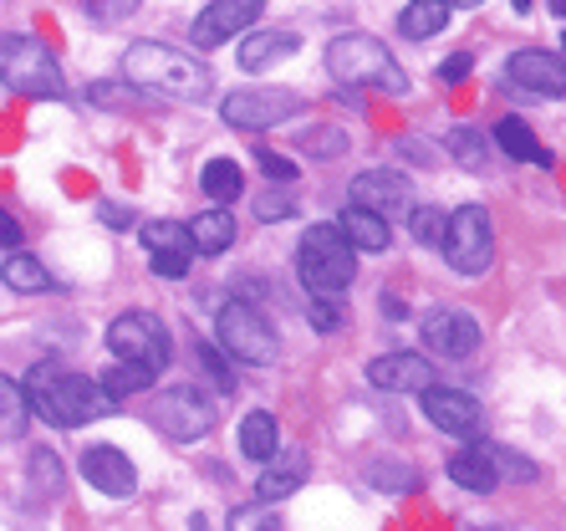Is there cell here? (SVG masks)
Returning <instances> with one entry per match:
<instances>
[{
  "label": "cell",
  "instance_id": "43",
  "mask_svg": "<svg viewBox=\"0 0 566 531\" xmlns=\"http://www.w3.org/2000/svg\"><path fill=\"white\" fill-rule=\"evenodd\" d=\"M470 66H474V52H470V46H464V52H454L444 66H439V77H444V82H460L464 72H470Z\"/></svg>",
  "mask_w": 566,
  "mask_h": 531
},
{
  "label": "cell",
  "instance_id": "14",
  "mask_svg": "<svg viewBox=\"0 0 566 531\" xmlns=\"http://www.w3.org/2000/svg\"><path fill=\"white\" fill-rule=\"evenodd\" d=\"M423 343H429V353H439V358L464 363L474 347H480V322H474L470 312H460V306H439V312L423 317Z\"/></svg>",
  "mask_w": 566,
  "mask_h": 531
},
{
  "label": "cell",
  "instance_id": "2",
  "mask_svg": "<svg viewBox=\"0 0 566 531\" xmlns=\"http://www.w3.org/2000/svg\"><path fill=\"white\" fill-rule=\"evenodd\" d=\"M27 388H31L36 414L46 419V425H56V429L93 425V419L113 414V404H118V398L103 388V378L93 384V378H82V373L62 368V363H36V368L27 373Z\"/></svg>",
  "mask_w": 566,
  "mask_h": 531
},
{
  "label": "cell",
  "instance_id": "32",
  "mask_svg": "<svg viewBox=\"0 0 566 531\" xmlns=\"http://www.w3.org/2000/svg\"><path fill=\"white\" fill-rule=\"evenodd\" d=\"M199 189H205L214 205H230V199L245 189V179H240L235 159H210L205 164V174H199Z\"/></svg>",
  "mask_w": 566,
  "mask_h": 531
},
{
  "label": "cell",
  "instance_id": "28",
  "mask_svg": "<svg viewBox=\"0 0 566 531\" xmlns=\"http://www.w3.org/2000/svg\"><path fill=\"white\" fill-rule=\"evenodd\" d=\"M189 230H195L199 256H224L235 246V220H230V210H199L195 220H189Z\"/></svg>",
  "mask_w": 566,
  "mask_h": 531
},
{
  "label": "cell",
  "instance_id": "25",
  "mask_svg": "<svg viewBox=\"0 0 566 531\" xmlns=\"http://www.w3.org/2000/svg\"><path fill=\"white\" fill-rule=\"evenodd\" d=\"M276 450H281L276 419H271L265 409H251L245 419H240V455H245V460H255V465H265Z\"/></svg>",
  "mask_w": 566,
  "mask_h": 531
},
{
  "label": "cell",
  "instance_id": "36",
  "mask_svg": "<svg viewBox=\"0 0 566 531\" xmlns=\"http://www.w3.org/2000/svg\"><path fill=\"white\" fill-rule=\"evenodd\" d=\"M296 144H302V154H312V159H337V154L347 148V133H343V128H332V123H322V128L302 133Z\"/></svg>",
  "mask_w": 566,
  "mask_h": 531
},
{
  "label": "cell",
  "instance_id": "1",
  "mask_svg": "<svg viewBox=\"0 0 566 531\" xmlns=\"http://www.w3.org/2000/svg\"><path fill=\"white\" fill-rule=\"evenodd\" d=\"M123 77L138 93H158V97H174V103H205L214 93L210 66L199 56L179 52V46H164V41H133L123 52Z\"/></svg>",
  "mask_w": 566,
  "mask_h": 531
},
{
  "label": "cell",
  "instance_id": "34",
  "mask_svg": "<svg viewBox=\"0 0 566 531\" xmlns=\"http://www.w3.org/2000/svg\"><path fill=\"white\" fill-rule=\"evenodd\" d=\"M444 148L454 154V164H460V169H485V164H490V144H485V133H480V128H449Z\"/></svg>",
  "mask_w": 566,
  "mask_h": 531
},
{
  "label": "cell",
  "instance_id": "4",
  "mask_svg": "<svg viewBox=\"0 0 566 531\" xmlns=\"http://www.w3.org/2000/svg\"><path fill=\"white\" fill-rule=\"evenodd\" d=\"M296 277H302L306 296H337L353 287L357 277V246L347 240L343 226H312L296 251Z\"/></svg>",
  "mask_w": 566,
  "mask_h": 531
},
{
  "label": "cell",
  "instance_id": "13",
  "mask_svg": "<svg viewBox=\"0 0 566 531\" xmlns=\"http://www.w3.org/2000/svg\"><path fill=\"white\" fill-rule=\"evenodd\" d=\"M505 82L531 97H562L566 93V56L526 46V52H515L511 62H505Z\"/></svg>",
  "mask_w": 566,
  "mask_h": 531
},
{
  "label": "cell",
  "instance_id": "49",
  "mask_svg": "<svg viewBox=\"0 0 566 531\" xmlns=\"http://www.w3.org/2000/svg\"><path fill=\"white\" fill-rule=\"evenodd\" d=\"M552 11H556V15H562V21H566V0H552Z\"/></svg>",
  "mask_w": 566,
  "mask_h": 531
},
{
  "label": "cell",
  "instance_id": "35",
  "mask_svg": "<svg viewBox=\"0 0 566 531\" xmlns=\"http://www.w3.org/2000/svg\"><path fill=\"white\" fill-rule=\"evenodd\" d=\"M409 226H413V240H419V246H444V236H449V210H439V205H413Z\"/></svg>",
  "mask_w": 566,
  "mask_h": 531
},
{
  "label": "cell",
  "instance_id": "45",
  "mask_svg": "<svg viewBox=\"0 0 566 531\" xmlns=\"http://www.w3.org/2000/svg\"><path fill=\"white\" fill-rule=\"evenodd\" d=\"M6 251H21V226H15V215H6Z\"/></svg>",
  "mask_w": 566,
  "mask_h": 531
},
{
  "label": "cell",
  "instance_id": "30",
  "mask_svg": "<svg viewBox=\"0 0 566 531\" xmlns=\"http://www.w3.org/2000/svg\"><path fill=\"white\" fill-rule=\"evenodd\" d=\"M368 486L382 496H413L419 491V470H409L403 460H388V455H378V460H368Z\"/></svg>",
  "mask_w": 566,
  "mask_h": 531
},
{
  "label": "cell",
  "instance_id": "11",
  "mask_svg": "<svg viewBox=\"0 0 566 531\" xmlns=\"http://www.w3.org/2000/svg\"><path fill=\"white\" fill-rule=\"evenodd\" d=\"M347 195H353V205L378 210L382 220H409L413 215V185H409V174H398V169H363Z\"/></svg>",
  "mask_w": 566,
  "mask_h": 531
},
{
  "label": "cell",
  "instance_id": "5",
  "mask_svg": "<svg viewBox=\"0 0 566 531\" xmlns=\"http://www.w3.org/2000/svg\"><path fill=\"white\" fill-rule=\"evenodd\" d=\"M0 77L15 97H66V77L56 56L41 46L36 37H21V31H6L0 41Z\"/></svg>",
  "mask_w": 566,
  "mask_h": 531
},
{
  "label": "cell",
  "instance_id": "38",
  "mask_svg": "<svg viewBox=\"0 0 566 531\" xmlns=\"http://www.w3.org/2000/svg\"><path fill=\"white\" fill-rule=\"evenodd\" d=\"M276 501H255V506H235V511H230V527L235 531H245V527H276Z\"/></svg>",
  "mask_w": 566,
  "mask_h": 531
},
{
  "label": "cell",
  "instance_id": "10",
  "mask_svg": "<svg viewBox=\"0 0 566 531\" xmlns=\"http://www.w3.org/2000/svg\"><path fill=\"white\" fill-rule=\"evenodd\" d=\"M302 93H291V87H240L220 103V118L240 133H255V128H276V123L296 118L302 113Z\"/></svg>",
  "mask_w": 566,
  "mask_h": 531
},
{
  "label": "cell",
  "instance_id": "26",
  "mask_svg": "<svg viewBox=\"0 0 566 531\" xmlns=\"http://www.w3.org/2000/svg\"><path fill=\"white\" fill-rule=\"evenodd\" d=\"M27 491L36 496V501H56V496L66 491V470H62V460H56V450L36 445V450L27 455Z\"/></svg>",
  "mask_w": 566,
  "mask_h": 531
},
{
  "label": "cell",
  "instance_id": "31",
  "mask_svg": "<svg viewBox=\"0 0 566 531\" xmlns=\"http://www.w3.org/2000/svg\"><path fill=\"white\" fill-rule=\"evenodd\" d=\"M154 378H158V368H148V363H133V358H118L113 368L103 373V388L113 398H128V394H144Z\"/></svg>",
  "mask_w": 566,
  "mask_h": 531
},
{
  "label": "cell",
  "instance_id": "27",
  "mask_svg": "<svg viewBox=\"0 0 566 531\" xmlns=\"http://www.w3.org/2000/svg\"><path fill=\"white\" fill-rule=\"evenodd\" d=\"M0 277H6V287H11V292H21V296H41V292H52V287H56L52 271H46L36 256H27V251H6Z\"/></svg>",
  "mask_w": 566,
  "mask_h": 531
},
{
  "label": "cell",
  "instance_id": "15",
  "mask_svg": "<svg viewBox=\"0 0 566 531\" xmlns=\"http://www.w3.org/2000/svg\"><path fill=\"white\" fill-rule=\"evenodd\" d=\"M82 476L93 491H103L107 501H128L138 491V470L133 460L118 450V445H93V450H82Z\"/></svg>",
  "mask_w": 566,
  "mask_h": 531
},
{
  "label": "cell",
  "instance_id": "12",
  "mask_svg": "<svg viewBox=\"0 0 566 531\" xmlns=\"http://www.w3.org/2000/svg\"><path fill=\"white\" fill-rule=\"evenodd\" d=\"M144 246H148V266H154L158 277H189V261H195V230L179 226V220H148L144 230Z\"/></svg>",
  "mask_w": 566,
  "mask_h": 531
},
{
  "label": "cell",
  "instance_id": "18",
  "mask_svg": "<svg viewBox=\"0 0 566 531\" xmlns=\"http://www.w3.org/2000/svg\"><path fill=\"white\" fill-rule=\"evenodd\" d=\"M261 6L265 0H210L205 11L195 15V46H220V41H230V37H240V31L251 27L255 15H261Z\"/></svg>",
  "mask_w": 566,
  "mask_h": 531
},
{
  "label": "cell",
  "instance_id": "44",
  "mask_svg": "<svg viewBox=\"0 0 566 531\" xmlns=\"http://www.w3.org/2000/svg\"><path fill=\"white\" fill-rule=\"evenodd\" d=\"M103 226H113V230H128L133 226V215H128V205H103Z\"/></svg>",
  "mask_w": 566,
  "mask_h": 531
},
{
  "label": "cell",
  "instance_id": "23",
  "mask_svg": "<svg viewBox=\"0 0 566 531\" xmlns=\"http://www.w3.org/2000/svg\"><path fill=\"white\" fill-rule=\"evenodd\" d=\"M337 226L347 230V240H353L357 251H388V240H394L388 220H382L378 210H368V205H347Z\"/></svg>",
  "mask_w": 566,
  "mask_h": 531
},
{
  "label": "cell",
  "instance_id": "24",
  "mask_svg": "<svg viewBox=\"0 0 566 531\" xmlns=\"http://www.w3.org/2000/svg\"><path fill=\"white\" fill-rule=\"evenodd\" d=\"M449 11H454L449 0H409V6L398 11V31L409 41H434L439 31L449 27Z\"/></svg>",
  "mask_w": 566,
  "mask_h": 531
},
{
  "label": "cell",
  "instance_id": "37",
  "mask_svg": "<svg viewBox=\"0 0 566 531\" xmlns=\"http://www.w3.org/2000/svg\"><path fill=\"white\" fill-rule=\"evenodd\" d=\"M82 6H87V15H93L97 27H118V21H128L144 0H82Z\"/></svg>",
  "mask_w": 566,
  "mask_h": 531
},
{
  "label": "cell",
  "instance_id": "46",
  "mask_svg": "<svg viewBox=\"0 0 566 531\" xmlns=\"http://www.w3.org/2000/svg\"><path fill=\"white\" fill-rule=\"evenodd\" d=\"M403 312H409V306H403V302H398V296H394V292H388V296H382V317H403Z\"/></svg>",
  "mask_w": 566,
  "mask_h": 531
},
{
  "label": "cell",
  "instance_id": "47",
  "mask_svg": "<svg viewBox=\"0 0 566 531\" xmlns=\"http://www.w3.org/2000/svg\"><path fill=\"white\" fill-rule=\"evenodd\" d=\"M449 6H460V11H474V6H485V0H449Z\"/></svg>",
  "mask_w": 566,
  "mask_h": 531
},
{
  "label": "cell",
  "instance_id": "41",
  "mask_svg": "<svg viewBox=\"0 0 566 531\" xmlns=\"http://www.w3.org/2000/svg\"><path fill=\"white\" fill-rule=\"evenodd\" d=\"M255 164H261L265 179H276V185H291L296 179V164L286 159V154H271V148H255Z\"/></svg>",
  "mask_w": 566,
  "mask_h": 531
},
{
  "label": "cell",
  "instance_id": "39",
  "mask_svg": "<svg viewBox=\"0 0 566 531\" xmlns=\"http://www.w3.org/2000/svg\"><path fill=\"white\" fill-rule=\"evenodd\" d=\"M306 317H312L316 332H337L343 327V306H337V296H306Z\"/></svg>",
  "mask_w": 566,
  "mask_h": 531
},
{
  "label": "cell",
  "instance_id": "8",
  "mask_svg": "<svg viewBox=\"0 0 566 531\" xmlns=\"http://www.w3.org/2000/svg\"><path fill=\"white\" fill-rule=\"evenodd\" d=\"M107 353H113V358L148 363V368L164 373L174 358V343L154 312H118V317L107 322Z\"/></svg>",
  "mask_w": 566,
  "mask_h": 531
},
{
  "label": "cell",
  "instance_id": "19",
  "mask_svg": "<svg viewBox=\"0 0 566 531\" xmlns=\"http://www.w3.org/2000/svg\"><path fill=\"white\" fill-rule=\"evenodd\" d=\"M306 476H312V460H306L302 450H276L271 460H265L261 480H255V496H265V501H286V496H296L306 486Z\"/></svg>",
  "mask_w": 566,
  "mask_h": 531
},
{
  "label": "cell",
  "instance_id": "21",
  "mask_svg": "<svg viewBox=\"0 0 566 531\" xmlns=\"http://www.w3.org/2000/svg\"><path fill=\"white\" fill-rule=\"evenodd\" d=\"M296 46H302V37L296 31H251V37L240 41V72H271L276 62H286V56H296Z\"/></svg>",
  "mask_w": 566,
  "mask_h": 531
},
{
  "label": "cell",
  "instance_id": "33",
  "mask_svg": "<svg viewBox=\"0 0 566 531\" xmlns=\"http://www.w3.org/2000/svg\"><path fill=\"white\" fill-rule=\"evenodd\" d=\"M195 358H199V373L210 378V388H220V394H235V373H230V353H224V343L214 337V343H195Z\"/></svg>",
  "mask_w": 566,
  "mask_h": 531
},
{
  "label": "cell",
  "instance_id": "29",
  "mask_svg": "<svg viewBox=\"0 0 566 531\" xmlns=\"http://www.w3.org/2000/svg\"><path fill=\"white\" fill-rule=\"evenodd\" d=\"M0 404H6V425H0V435L21 439V435H27V419H31L27 409H36V404H31V388L21 384L15 373H6V378H0Z\"/></svg>",
  "mask_w": 566,
  "mask_h": 531
},
{
  "label": "cell",
  "instance_id": "7",
  "mask_svg": "<svg viewBox=\"0 0 566 531\" xmlns=\"http://www.w3.org/2000/svg\"><path fill=\"white\" fill-rule=\"evenodd\" d=\"M148 425H154L164 439L195 445V439H205L214 429V409H210V398L199 394V388L179 384V388H164V394L148 404Z\"/></svg>",
  "mask_w": 566,
  "mask_h": 531
},
{
  "label": "cell",
  "instance_id": "3",
  "mask_svg": "<svg viewBox=\"0 0 566 531\" xmlns=\"http://www.w3.org/2000/svg\"><path fill=\"white\" fill-rule=\"evenodd\" d=\"M327 72L343 87H378V93H409V77L403 66L394 62V52L382 46L368 31H343V37L327 41Z\"/></svg>",
  "mask_w": 566,
  "mask_h": 531
},
{
  "label": "cell",
  "instance_id": "22",
  "mask_svg": "<svg viewBox=\"0 0 566 531\" xmlns=\"http://www.w3.org/2000/svg\"><path fill=\"white\" fill-rule=\"evenodd\" d=\"M495 148L501 154H511V159H521V164H541V169H552V154L536 144V133H531V123L526 118H501L495 123Z\"/></svg>",
  "mask_w": 566,
  "mask_h": 531
},
{
  "label": "cell",
  "instance_id": "16",
  "mask_svg": "<svg viewBox=\"0 0 566 531\" xmlns=\"http://www.w3.org/2000/svg\"><path fill=\"white\" fill-rule=\"evenodd\" d=\"M423 414H429V425L454 439L480 435V419H485V409H480L464 388H434V384L423 388Z\"/></svg>",
  "mask_w": 566,
  "mask_h": 531
},
{
  "label": "cell",
  "instance_id": "20",
  "mask_svg": "<svg viewBox=\"0 0 566 531\" xmlns=\"http://www.w3.org/2000/svg\"><path fill=\"white\" fill-rule=\"evenodd\" d=\"M449 480L464 486V491H474V496H490L501 486V465H495L490 445H464V450L449 455Z\"/></svg>",
  "mask_w": 566,
  "mask_h": 531
},
{
  "label": "cell",
  "instance_id": "9",
  "mask_svg": "<svg viewBox=\"0 0 566 531\" xmlns=\"http://www.w3.org/2000/svg\"><path fill=\"white\" fill-rule=\"evenodd\" d=\"M214 337L224 343V353L240 363H271L276 358V332L261 317V306L251 302H224L214 317Z\"/></svg>",
  "mask_w": 566,
  "mask_h": 531
},
{
  "label": "cell",
  "instance_id": "40",
  "mask_svg": "<svg viewBox=\"0 0 566 531\" xmlns=\"http://www.w3.org/2000/svg\"><path fill=\"white\" fill-rule=\"evenodd\" d=\"M490 455H495V465H501V476H511V480H536V476H541V470L526 460V455L505 450V445H490Z\"/></svg>",
  "mask_w": 566,
  "mask_h": 531
},
{
  "label": "cell",
  "instance_id": "48",
  "mask_svg": "<svg viewBox=\"0 0 566 531\" xmlns=\"http://www.w3.org/2000/svg\"><path fill=\"white\" fill-rule=\"evenodd\" d=\"M511 6H515V15H526V11H531V0H511Z\"/></svg>",
  "mask_w": 566,
  "mask_h": 531
},
{
  "label": "cell",
  "instance_id": "42",
  "mask_svg": "<svg viewBox=\"0 0 566 531\" xmlns=\"http://www.w3.org/2000/svg\"><path fill=\"white\" fill-rule=\"evenodd\" d=\"M291 210H296V205H291L286 195H276V189H265V195H255V215H261V220H286Z\"/></svg>",
  "mask_w": 566,
  "mask_h": 531
},
{
  "label": "cell",
  "instance_id": "6",
  "mask_svg": "<svg viewBox=\"0 0 566 531\" xmlns=\"http://www.w3.org/2000/svg\"><path fill=\"white\" fill-rule=\"evenodd\" d=\"M444 261L460 277H480L495 261V226H490L485 205H460L449 210V236H444Z\"/></svg>",
  "mask_w": 566,
  "mask_h": 531
},
{
  "label": "cell",
  "instance_id": "50",
  "mask_svg": "<svg viewBox=\"0 0 566 531\" xmlns=\"http://www.w3.org/2000/svg\"><path fill=\"white\" fill-rule=\"evenodd\" d=\"M562 56H566V37H562Z\"/></svg>",
  "mask_w": 566,
  "mask_h": 531
},
{
  "label": "cell",
  "instance_id": "17",
  "mask_svg": "<svg viewBox=\"0 0 566 531\" xmlns=\"http://www.w3.org/2000/svg\"><path fill=\"white\" fill-rule=\"evenodd\" d=\"M368 384L382 394H423L434 384V363L423 353H382L368 363Z\"/></svg>",
  "mask_w": 566,
  "mask_h": 531
}]
</instances>
